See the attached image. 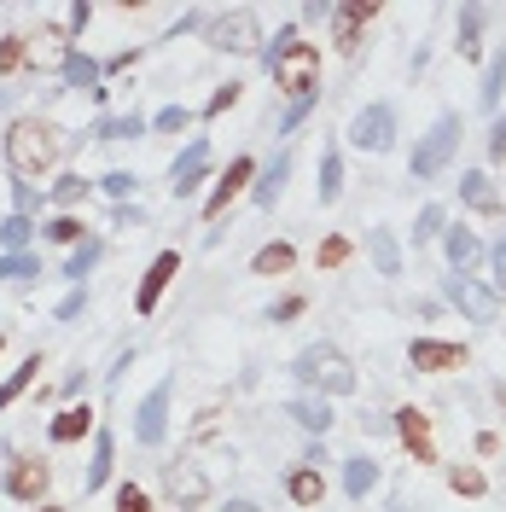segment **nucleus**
Here are the masks:
<instances>
[{"label":"nucleus","mask_w":506,"mask_h":512,"mask_svg":"<svg viewBox=\"0 0 506 512\" xmlns=\"http://www.w3.org/2000/svg\"><path fill=\"white\" fill-rule=\"evenodd\" d=\"M291 373L309 384V396H349L355 390V367H349V355L338 350V344H309V350H297V361H291Z\"/></svg>","instance_id":"obj_3"},{"label":"nucleus","mask_w":506,"mask_h":512,"mask_svg":"<svg viewBox=\"0 0 506 512\" xmlns=\"http://www.w3.org/2000/svg\"><path fill=\"white\" fill-rule=\"evenodd\" d=\"M344 262H349V239L344 233H332V239L320 245V268H344Z\"/></svg>","instance_id":"obj_43"},{"label":"nucleus","mask_w":506,"mask_h":512,"mask_svg":"<svg viewBox=\"0 0 506 512\" xmlns=\"http://www.w3.org/2000/svg\"><path fill=\"white\" fill-rule=\"evenodd\" d=\"M0 105H6V88H0Z\"/></svg>","instance_id":"obj_55"},{"label":"nucleus","mask_w":506,"mask_h":512,"mask_svg":"<svg viewBox=\"0 0 506 512\" xmlns=\"http://www.w3.org/2000/svg\"><path fill=\"white\" fill-rule=\"evenodd\" d=\"M41 512H64V507H41Z\"/></svg>","instance_id":"obj_54"},{"label":"nucleus","mask_w":506,"mask_h":512,"mask_svg":"<svg viewBox=\"0 0 506 512\" xmlns=\"http://www.w3.org/2000/svg\"><path fill=\"white\" fill-rule=\"evenodd\" d=\"M94 262H99V239H82V245L70 251V262H64V280H76V286H82V280L94 274Z\"/></svg>","instance_id":"obj_34"},{"label":"nucleus","mask_w":506,"mask_h":512,"mask_svg":"<svg viewBox=\"0 0 506 512\" xmlns=\"http://www.w3.org/2000/svg\"><path fill=\"white\" fill-rule=\"evenodd\" d=\"M0 344H6V338H0Z\"/></svg>","instance_id":"obj_56"},{"label":"nucleus","mask_w":506,"mask_h":512,"mask_svg":"<svg viewBox=\"0 0 506 512\" xmlns=\"http://www.w3.org/2000/svg\"><path fill=\"white\" fill-rule=\"evenodd\" d=\"M460 134H466V123H460V111H443L437 123L425 128V140L413 146V181H437L448 163H454V152H460Z\"/></svg>","instance_id":"obj_4"},{"label":"nucleus","mask_w":506,"mask_h":512,"mask_svg":"<svg viewBox=\"0 0 506 512\" xmlns=\"http://www.w3.org/2000/svg\"><path fill=\"white\" fill-rule=\"evenodd\" d=\"M204 175H210V140H192L187 152L175 158V169H169V187H175V198L198 192V187H204Z\"/></svg>","instance_id":"obj_16"},{"label":"nucleus","mask_w":506,"mask_h":512,"mask_svg":"<svg viewBox=\"0 0 506 512\" xmlns=\"http://www.w3.org/2000/svg\"><path fill=\"white\" fill-rule=\"evenodd\" d=\"M134 437H140L146 448H158L163 437H169V379L146 390V402H140V419H134Z\"/></svg>","instance_id":"obj_13"},{"label":"nucleus","mask_w":506,"mask_h":512,"mask_svg":"<svg viewBox=\"0 0 506 512\" xmlns=\"http://www.w3.org/2000/svg\"><path fill=\"white\" fill-rule=\"evenodd\" d=\"M59 152H64V140H59V128L47 123V117H18V123L6 128V163H12L18 181L47 175V169L59 163Z\"/></svg>","instance_id":"obj_2"},{"label":"nucleus","mask_w":506,"mask_h":512,"mask_svg":"<svg viewBox=\"0 0 506 512\" xmlns=\"http://www.w3.org/2000/svg\"><path fill=\"white\" fill-rule=\"evenodd\" d=\"M111 466H117V437H111V431H99V437H94V460H88V495L111 483Z\"/></svg>","instance_id":"obj_24"},{"label":"nucleus","mask_w":506,"mask_h":512,"mask_svg":"<svg viewBox=\"0 0 506 512\" xmlns=\"http://www.w3.org/2000/svg\"><path fill=\"white\" fill-rule=\"evenodd\" d=\"M443 204H425L419 210V222H413V245H431V239H443Z\"/></svg>","instance_id":"obj_35"},{"label":"nucleus","mask_w":506,"mask_h":512,"mask_svg":"<svg viewBox=\"0 0 506 512\" xmlns=\"http://www.w3.org/2000/svg\"><path fill=\"white\" fill-rule=\"evenodd\" d=\"M47 483H53V466H47L41 454H24V460H12V472H6V495H12V501H30V507H47Z\"/></svg>","instance_id":"obj_9"},{"label":"nucleus","mask_w":506,"mask_h":512,"mask_svg":"<svg viewBox=\"0 0 506 512\" xmlns=\"http://www.w3.org/2000/svg\"><path fill=\"white\" fill-rule=\"evenodd\" d=\"M268 70H274V88L297 99H320V47L303 41L297 30H280L274 47H268Z\"/></svg>","instance_id":"obj_1"},{"label":"nucleus","mask_w":506,"mask_h":512,"mask_svg":"<svg viewBox=\"0 0 506 512\" xmlns=\"http://www.w3.org/2000/svg\"><path fill=\"white\" fill-rule=\"evenodd\" d=\"M506 94V53H489V64H483V88H477V99H483V111H495Z\"/></svg>","instance_id":"obj_29"},{"label":"nucleus","mask_w":506,"mask_h":512,"mask_svg":"<svg viewBox=\"0 0 506 512\" xmlns=\"http://www.w3.org/2000/svg\"><path fill=\"white\" fill-rule=\"evenodd\" d=\"M117 512H152L146 489H140V483H123V489H117Z\"/></svg>","instance_id":"obj_44"},{"label":"nucleus","mask_w":506,"mask_h":512,"mask_svg":"<svg viewBox=\"0 0 506 512\" xmlns=\"http://www.w3.org/2000/svg\"><path fill=\"white\" fill-rule=\"evenodd\" d=\"M146 128H152V123H146V117L134 111V117H105V123L94 128V134H99V140H140Z\"/></svg>","instance_id":"obj_33"},{"label":"nucleus","mask_w":506,"mask_h":512,"mask_svg":"<svg viewBox=\"0 0 506 512\" xmlns=\"http://www.w3.org/2000/svg\"><path fill=\"white\" fill-rule=\"evenodd\" d=\"M309 111H315V99H297V105L285 111V128H297V123H303V117H309Z\"/></svg>","instance_id":"obj_52"},{"label":"nucleus","mask_w":506,"mask_h":512,"mask_svg":"<svg viewBox=\"0 0 506 512\" xmlns=\"http://www.w3.org/2000/svg\"><path fill=\"white\" fill-rule=\"evenodd\" d=\"M489 158L506 163V117H495V128H489Z\"/></svg>","instance_id":"obj_49"},{"label":"nucleus","mask_w":506,"mask_h":512,"mask_svg":"<svg viewBox=\"0 0 506 512\" xmlns=\"http://www.w3.org/2000/svg\"><path fill=\"white\" fill-rule=\"evenodd\" d=\"M88 425H94V408H88V402H70V408L53 419V443H82Z\"/></svg>","instance_id":"obj_25"},{"label":"nucleus","mask_w":506,"mask_h":512,"mask_svg":"<svg viewBox=\"0 0 506 512\" xmlns=\"http://www.w3.org/2000/svg\"><path fill=\"white\" fill-rule=\"evenodd\" d=\"M303 309H309L303 297H280V303H274V315H268V320H280V326H285V320H297Z\"/></svg>","instance_id":"obj_48"},{"label":"nucleus","mask_w":506,"mask_h":512,"mask_svg":"<svg viewBox=\"0 0 506 512\" xmlns=\"http://www.w3.org/2000/svg\"><path fill=\"white\" fill-rule=\"evenodd\" d=\"M35 373H41V355H24V361L12 367V379L0 384V414H6V408H12V402H18V396L30 390V384H35Z\"/></svg>","instance_id":"obj_28"},{"label":"nucleus","mask_w":506,"mask_h":512,"mask_svg":"<svg viewBox=\"0 0 506 512\" xmlns=\"http://www.w3.org/2000/svg\"><path fill=\"white\" fill-rule=\"evenodd\" d=\"M349 146H355V152H390V146H396V111H390V105H367V111H355V123H349Z\"/></svg>","instance_id":"obj_8"},{"label":"nucleus","mask_w":506,"mask_h":512,"mask_svg":"<svg viewBox=\"0 0 506 512\" xmlns=\"http://www.w3.org/2000/svg\"><path fill=\"white\" fill-rule=\"evenodd\" d=\"M443 251L454 262V274H472L477 262H483V245H477L472 227H443Z\"/></svg>","instance_id":"obj_18"},{"label":"nucleus","mask_w":506,"mask_h":512,"mask_svg":"<svg viewBox=\"0 0 506 512\" xmlns=\"http://www.w3.org/2000/svg\"><path fill=\"white\" fill-rule=\"evenodd\" d=\"M99 76H105V64H94L88 53H64V82H70V88H82L88 99H105Z\"/></svg>","instance_id":"obj_20"},{"label":"nucleus","mask_w":506,"mask_h":512,"mask_svg":"<svg viewBox=\"0 0 506 512\" xmlns=\"http://www.w3.org/2000/svg\"><path fill=\"white\" fill-rule=\"evenodd\" d=\"M30 274H41V262H35L30 251L24 256H0V280H30Z\"/></svg>","instance_id":"obj_41"},{"label":"nucleus","mask_w":506,"mask_h":512,"mask_svg":"<svg viewBox=\"0 0 506 512\" xmlns=\"http://www.w3.org/2000/svg\"><path fill=\"white\" fill-rule=\"evenodd\" d=\"M82 309H88V291L76 286V291H70V297H64V303H59V320H76V315H82Z\"/></svg>","instance_id":"obj_50"},{"label":"nucleus","mask_w":506,"mask_h":512,"mask_svg":"<svg viewBox=\"0 0 506 512\" xmlns=\"http://www.w3.org/2000/svg\"><path fill=\"white\" fill-rule=\"evenodd\" d=\"M466 361H472L466 344H448V338H413L408 344L413 373H454V367H466Z\"/></svg>","instance_id":"obj_10"},{"label":"nucleus","mask_w":506,"mask_h":512,"mask_svg":"<svg viewBox=\"0 0 506 512\" xmlns=\"http://www.w3.org/2000/svg\"><path fill=\"white\" fill-rule=\"evenodd\" d=\"M239 94H245V82H222V88L210 94V105H204V117H222V111H233V105H239Z\"/></svg>","instance_id":"obj_40"},{"label":"nucleus","mask_w":506,"mask_h":512,"mask_svg":"<svg viewBox=\"0 0 506 512\" xmlns=\"http://www.w3.org/2000/svg\"><path fill=\"white\" fill-rule=\"evenodd\" d=\"M448 489H454V495H483V489H489V478H483V472H477V466H454V472H448Z\"/></svg>","instance_id":"obj_36"},{"label":"nucleus","mask_w":506,"mask_h":512,"mask_svg":"<svg viewBox=\"0 0 506 512\" xmlns=\"http://www.w3.org/2000/svg\"><path fill=\"white\" fill-rule=\"evenodd\" d=\"M338 192H344V158L326 146L320 152V204H338Z\"/></svg>","instance_id":"obj_30"},{"label":"nucleus","mask_w":506,"mask_h":512,"mask_svg":"<svg viewBox=\"0 0 506 512\" xmlns=\"http://www.w3.org/2000/svg\"><path fill=\"white\" fill-rule=\"evenodd\" d=\"M82 198H88V181H82V175H59V181H53V204L70 210V204H82Z\"/></svg>","instance_id":"obj_38"},{"label":"nucleus","mask_w":506,"mask_h":512,"mask_svg":"<svg viewBox=\"0 0 506 512\" xmlns=\"http://www.w3.org/2000/svg\"><path fill=\"white\" fill-rule=\"evenodd\" d=\"M291 262H297V251H291V245H285V239H274V245H262V251H256L251 274H268V280H274V274H285V268H291Z\"/></svg>","instance_id":"obj_31"},{"label":"nucleus","mask_w":506,"mask_h":512,"mask_svg":"<svg viewBox=\"0 0 506 512\" xmlns=\"http://www.w3.org/2000/svg\"><path fill=\"white\" fill-rule=\"evenodd\" d=\"M24 59H30V47H24V35H6V41H0V76H12V70H24Z\"/></svg>","instance_id":"obj_37"},{"label":"nucleus","mask_w":506,"mask_h":512,"mask_svg":"<svg viewBox=\"0 0 506 512\" xmlns=\"http://www.w3.org/2000/svg\"><path fill=\"white\" fill-rule=\"evenodd\" d=\"M82 233H88V227L76 222V216H53V222H47V239H53V245H82Z\"/></svg>","instance_id":"obj_39"},{"label":"nucleus","mask_w":506,"mask_h":512,"mask_svg":"<svg viewBox=\"0 0 506 512\" xmlns=\"http://www.w3.org/2000/svg\"><path fill=\"white\" fill-rule=\"evenodd\" d=\"M99 187H105V192H111V198H117V204H123L128 192H134V175H128V169H111V175H105Z\"/></svg>","instance_id":"obj_46"},{"label":"nucleus","mask_w":506,"mask_h":512,"mask_svg":"<svg viewBox=\"0 0 506 512\" xmlns=\"http://www.w3.org/2000/svg\"><path fill=\"white\" fill-rule=\"evenodd\" d=\"M285 495H291L297 507H320V501H326V478H320V466H297V472L285 478Z\"/></svg>","instance_id":"obj_23"},{"label":"nucleus","mask_w":506,"mask_h":512,"mask_svg":"<svg viewBox=\"0 0 506 512\" xmlns=\"http://www.w3.org/2000/svg\"><path fill=\"white\" fill-rule=\"evenodd\" d=\"M163 495H169V507H175V512L204 507V501H210V472H204V466H192V460L163 466Z\"/></svg>","instance_id":"obj_7"},{"label":"nucleus","mask_w":506,"mask_h":512,"mask_svg":"<svg viewBox=\"0 0 506 512\" xmlns=\"http://www.w3.org/2000/svg\"><path fill=\"white\" fill-rule=\"evenodd\" d=\"M460 198L472 204L477 216H501V210H506L501 192H495V181H489L483 169H466V175H460Z\"/></svg>","instance_id":"obj_17"},{"label":"nucleus","mask_w":506,"mask_h":512,"mask_svg":"<svg viewBox=\"0 0 506 512\" xmlns=\"http://www.w3.org/2000/svg\"><path fill=\"white\" fill-rule=\"evenodd\" d=\"M489 268H495V291L506 297V239L495 245V251H489Z\"/></svg>","instance_id":"obj_51"},{"label":"nucleus","mask_w":506,"mask_h":512,"mask_svg":"<svg viewBox=\"0 0 506 512\" xmlns=\"http://www.w3.org/2000/svg\"><path fill=\"white\" fill-rule=\"evenodd\" d=\"M175 274H181V256H175V251L152 256V268L140 274V291H134V315H158V303H163V291H169Z\"/></svg>","instance_id":"obj_12"},{"label":"nucleus","mask_w":506,"mask_h":512,"mask_svg":"<svg viewBox=\"0 0 506 512\" xmlns=\"http://www.w3.org/2000/svg\"><path fill=\"white\" fill-rule=\"evenodd\" d=\"M367 489H379V460H344V495L367 501Z\"/></svg>","instance_id":"obj_27"},{"label":"nucleus","mask_w":506,"mask_h":512,"mask_svg":"<svg viewBox=\"0 0 506 512\" xmlns=\"http://www.w3.org/2000/svg\"><path fill=\"white\" fill-rule=\"evenodd\" d=\"M390 425H396V437L413 448V460H419V466H431V460H437V443H431V414H425V408H396Z\"/></svg>","instance_id":"obj_14"},{"label":"nucleus","mask_w":506,"mask_h":512,"mask_svg":"<svg viewBox=\"0 0 506 512\" xmlns=\"http://www.w3.org/2000/svg\"><path fill=\"white\" fill-rule=\"evenodd\" d=\"M30 233H35V222H30V216H18V210H12V216L0 222V245H6V256H24V245H30Z\"/></svg>","instance_id":"obj_32"},{"label":"nucleus","mask_w":506,"mask_h":512,"mask_svg":"<svg viewBox=\"0 0 506 512\" xmlns=\"http://www.w3.org/2000/svg\"><path fill=\"white\" fill-rule=\"evenodd\" d=\"M251 175H256V163H251V158H233V163H227V175L216 181V192L204 198V222H222L227 204H233V198L245 192V181H251Z\"/></svg>","instance_id":"obj_15"},{"label":"nucleus","mask_w":506,"mask_h":512,"mask_svg":"<svg viewBox=\"0 0 506 512\" xmlns=\"http://www.w3.org/2000/svg\"><path fill=\"white\" fill-rule=\"evenodd\" d=\"M210 47H216V53H256V47H262V24H256L251 6L216 12V18H210Z\"/></svg>","instance_id":"obj_6"},{"label":"nucleus","mask_w":506,"mask_h":512,"mask_svg":"<svg viewBox=\"0 0 506 512\" xmlns=\"http://www.w3.org/2000/svg\"><path fill=\"white\" fill-rule=\"evenodd\" d=\"M88 18H94V6H88V0H76V6L64 12V35H82V30H88Z\"/></svg>","instance_id":"obj_45"},{"label":"nucleus","mask_w":506,"mask_h":512,"mask_svg":"<svg viewBox=\"0 0 506 512\" xmlns=\"http://www.w3.org/2000/svg\"><path fill=\"white\" fill-rule=\"evenodd\" d=\"M285 414L297 419L303 431H315V437H326V431H332V402H326V396H297Z\"/></svg>","instance_id":"obj_22"},{"label":"nucleus","mask_w":506,"mask_h":512,"mask_svg":"<svg viewBox=\"0 0 506 512\" xmlns=\"http://www.w3.org/2000/svg\"><path fill=\"white\" fill-rule=\"evenodd\" d=\"M285 175H291V152H280V158L262 169V181H256V204H262V210H274V204H280Z\"/></svg>","instance_id":"obj_26"},{"label":"nucleus","mask_w":506,"mask_h":512,"mask_svg":"<svg viewBox=\"0 0 506 512\" xmlns=\"http://www.w3.org/2000/svg\"><path fill=\"white\" fill-rule=\"evenodd\" d=\"M443 297H448V303H454L466 320H477V326H495V320H501V291L483 286L477 274H448V280H443Z\"/></svg>","instance_id":"obj_5"},{"label":"nucleus","mask_w":506,"mask_h":512,"mask_svg":"<svg viewBox=\"0 0 506 512\" xmlns=\"http://www.w3.org/2000/svg\"><path fill=\"white\" fill-rule=\"evenodd\" d=\"M187 123H192V111H187V105H163L158 117H152V128H158V134H181Z\"/></svg>","instance_id":"obj_42"},{"label":"nucleus","mask_w":506,"mask_h":512,"mask_svg":"<svg viewBox=\"0 0 506 512\" xmlns=\"http://www.w3.org/2000/svg\"><path fill=\"white\" fill-rule=\"evenodd\" d=\"M483 24H489V12H483V6H460V30H454L460 59H477V53H483Z\"/></svg>","instance_id":"obj_21"},{"label":"nucleus","mask_w":506,"mask_h":512,"mask_svg":"<svg viewBox=\"0 0 506 512\" xmlns=\"http://www.w3.org/2000/svg\"><path fill=\"white\" fill-rule=\"evenodd\" d=\"M379 18V0H338L332 6V41H338V53H355L361 47V30Z\"/></svg>","instance_id":"obj_11"},{"label":"nucleus","mask_w":506,"mask_h":512,"mask_svg":"<svg viewBox=\"0 0 506 512\" xmlns=\"http://www.w3.org/2000/svg\"><path fill=\"white\" fill-rule=\"evenodd\" d=\"M12 198H18V216H35V210H41V198H35L30 181H18V187H12Z\"/></svg>","instance_id":"obj_47"},{"label":"nucleus","mask_w":506,"mask_h":512,"mask_svg":"<svg viewBox=\"0 0 506 512\" xmlns=\"http://www.w3.org/2000/svg\"><path fill=\"white\" fill-rule=\"evenodd\" d=\"M367 256H373V268H379L384 280L402 274V239H396L390 227H373V233H367Z\"/></svg>","instance_id":"obj_19"},{"label":"nucleus","mask_w":506,"mask_h":512,"mask_svg":"<svg viewBox=\"0 0 506 512\" xmlns=\"http://www.w3.org/2000/svg\"><path fill=\"white\" fill-rule=\"evenodd\" d=\"M222 512H262V507H256V501H227Z\"/></svg>","instance_id":"obj_53"}]
</instances>
